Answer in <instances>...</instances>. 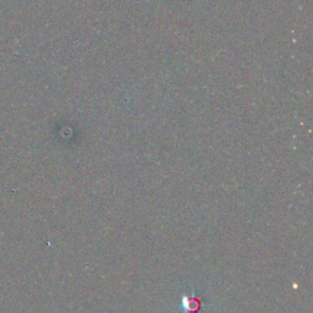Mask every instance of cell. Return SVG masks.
Instances as JSON below:
<instances>
[{
	"label": "cell",
	"instance_id": "cell-1",
	"mask_svg": "<svg viewBox=\"0 0 313 313\" xmlns=\"http://www.w3.org/2000/svg\"><path fill=\"white\" fill-rule=\"evenodd\" d=\"M183 306L185 308V312L197 313L201 309L202 302L201 300L197 299L196 296H185L183 300Z\"/></svg>",
	"mask_w": 313,
	"mask_h": 313
}]
</instances>
